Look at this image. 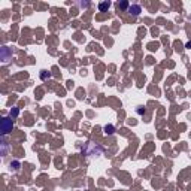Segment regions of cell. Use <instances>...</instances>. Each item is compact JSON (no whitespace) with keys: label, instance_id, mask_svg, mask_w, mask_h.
<instances>
[{"label":"cell","instance_id":"1","mask_svg":"<svg viewBox=\"0 0 191 191\" xmlns=\"http://www.w3.org/2000/svg\"><path fill=\"white\" fill-rule=\"evenodd\" d=\"M2 130L5 134H8L11 130H12V120L9 118H3V122H2Z\"/></svg>","mask_w":191,"mask_h":191},{"label":"cell","instance_id":"2","mask_svg":"<svg viewBox=\"0 0 191 191\" xmlns=\"http://www.w3.org/2000/svg\"><path fill=\"white\" fill-rule=\"evenodd\" d=\"M129 12L133 13V15H139V12H140V6H139V5H132V6L129 8Z\"/></svg>","mask_w":191,"mask_h":191},{"label":"cell","instance_id":"3","mask_svg":"<svg viewBox=\"0 0 191 191\" xmlns=\"http://www.w3.org/2000/svg\"><path fill=\"white\" fill-rule=\"evenodd\" d=\"M109 6H110V3H109V2H105V3H100V5H99V9L103 12V11L109 9Z\"/></svg>","mask_w":191,"mask_h":191},{"label":"cell","instance_id":"4","mask_svg":"<svg viewBox=\"0 0 191 191\" xmlns=\"http://www.w3.org/2000/svg\"><path fill=\"white\" fill-rule=\"evenodd\" d=\"M127 6H129V3H125V2H124V3H120V5H118V8H121V9H125Z\"/></svg>","mask_w":191,"mask_h":191}]
</instances>
